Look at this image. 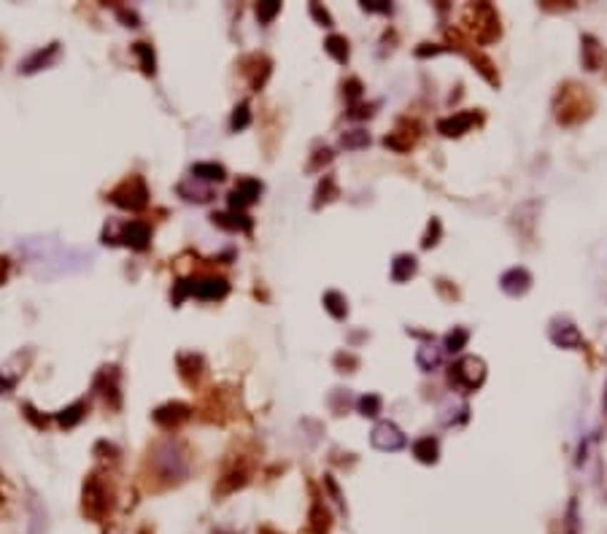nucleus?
I'll use <instances>...</instances> for the list:
<instances>
[{"mask_svg":"<svg viewBox=\"0 0 607 534\" xmlns=\"http://www.w3.org/2000/svg\"><path fill=\"white\" fill-rule=\"evenodd\" d=\"M478 359H461L456 367H451V383H461V386H467V388H475L481 381H483V370H475L473 373V367H478Z\"/></svg>","mask_w":607,"mask_h":534,"instance_id":"nucleus-1","label":"nucleus"},{"mask_svg":"<svg viewBox=\"0 0 607 534\" xmlns=\"http://www.w3.org/2000/svg\"><path fill=\"white\" fill-rule=\"evenodd\" d=\"M373 445L381 450H397L405 445V437H402V432L394 424H381L373 432Z\"/></svg>","mask_w":607,"mask_h":534,"instance_id":"nucleus-2","label":"nucleus"},{"mask_svg":"<svg viewBox=\"0 0 607 534\" xmlns=\"http://www.w3.org/2000/svg\"><path fill=\"white\" fill-rule=\"evenodd\" d=\"M526 286H529V273L526 270H510L508 276L502 278V289L508 291V294H521V291H526Z\"/></svg>","mask_w":607,"mask_h":534,"instance_id":"nucleus-3","label":"nucleus"},{"mask_svg":"<svg viewBox=\"0 0 607 534\" xmlns=\"http://www.w3.org/2000/svg\"><path fill=\"white\" fill-rule=\"evenodd\" d=\"M473 124V114H461V116H456V119H446V121H440V130L446 135H461L467 127Z\"/></svg>","mask_w":607,"mask_h":534,"instance_id":"nucleus-4","label":"nucleus"},{"mask_svg":"<svg viewBox=\"0 0 607 534\" xmlns=\"http://www.w3.org/2000/svg\"><path fill=\"white\" fill-rule=\"evenodd\" d=\"M256 194H259V183L256 181H243L235 192H232V203L235 206H246V203H251Z\"/></svg>","mask_w":607,"mask_h":534,"instance_id":"nucleus-5","label":"nucleus"},{"mask_svg":"<svg viewBox=\"0 0 607 534\" xmlns=\"http://www.w3.org/2000/svg\"><path fill=\"white\" fill-rule=\"evenodd\" d=\"M224 291H227V283H224V281H214V278H208L194 286V294H200V297H221Z\"/></svg>","mask_w":607,"mask_h":534,"instance_id":"nucleus-6","label":"nucleus"},{"mask_svg":"<svg viewBox=\"0 0 607 534\" xmlns=\"http://www.w3.org/2000/svg\"><path fill=\"white\" fill-rule=\"evenodd\" d=\"M413 270H416V259L413 256H397V262H394V278L405 281L408 276H413Z\"/></svg>","mask_w":607,"mask_h":534,"instance_id":"nucleus-7","label":"nucleus"},{"mask_svg":"<svg viewBox=\"0 0 607 534\" xmlns=\"http://www.w3.org/2000/svg\"><path fill=\"white\" fill-rule=\"evenodd\" d=\"M416 453H418V459L421 461H435V453H437L435 440H432V437L418 440V443H416Z\"/></svg>","mask_w":607,"mask_h":534,"instance_id":"nucleus-8","label":"nucleus"},{"mask_svg":"<svg viewBox=\"0 0 607 534\" xmlns=\"http://www.w3.org/2000/svg\"><path fill=\"white\" fill-rule=\"evenodd\" d=\"M327 51H329V54H335V57H338L340 62H346V57H348V44H346L343 38L332 36V38L327 41Z\"/></svg>","mask_w":607,"mask_h":534,"instance_id":"nucleus-9","label":"nucleus"},{"mask_svg":"<svg viewBox=\"0 0 607 534\" xmlns=\"http://www.w3.org/2000/svg\"><path fill=\"white\" fill-rule=\"evenodd\" d=\"M464 340H467V332L456 329V332H451L448 338H446V346H448V351H459L461 346H464Z\"/></svg>","mask_w":607,"mask_h":534,"instance_id":"nucleus-10","label":"nucleus"},{"mask_svg":"<svg viewBox=\"0 0 607 534\" xmlns=\"http://www.w3.org/2000/svg\"><path fill=\"white\" fill-rule=\"evenodd\" d=\"M378 405H381V402H378V397H364V400H362V410H364V415H376Z\"/></svg>","mask_w":607,"mask_h":534,"instance_id":"nucleus-11","label":"nucleus"},{"mask_svg":"<svg viewBox=\"0 0 607 534\" xmlns=\"http://www.w3.org/2000/svg\"><path fill=\"white\" fill-rule=\"evenodd\" d=\"M327 303H332V305H329V311H332L335 316H343V313H346V311L340 308V297H338V294H327Z\"/></svg>","mask_w":607,"mask_h":534,"instance_id":"nucleus-12","label":"nucleus"},{"mask_svg":"<svg viewBox=\"0 0 607 534\" xmlns=\"http://www.w3.org/2000/svg\"><path fill=\"white\" fill-rule=\"evenodd\" d=\"M364 9H370V11H388V6H381V0H373V3H364Z\"/></svg>","mask_w":607,"mask_h":534,"instance_id":"nucleus-13","label":"nucleus"},{"mask_svg":"<svg viewBox=\"0 0 607 534\" xmlns=\"http://www.w3.org/2000/svg\"><path fill=\"white\" fill-rule=\"evenodd\" d=\"M276 11H279V3H273V6H265V9H262V16H265V19H270V16H273Z\"/></svg>","mask_w":607,"mask_h":534,"instance_id":"nucleus-14","label":"nucleus"},{"mask_svg":"<svg viewBox=\"0 0 607 534\" xmlns=\"http://www.w3.org/2000/svg\"><path fill=\"white\" fill-rule=\"evenodd\" d=\"M232 124H235V127H243V124H246V106H241V116H235Z\"/></svg>","mask_w":607,"mask_h":534,"instance_id":"nucleus-15","label":"nucleus"},{"mask_svg":"<svg viewBox=\"0 0 607 534\" xmlns=\"http://www.w3.org/2000/svg\"><path fill=\"white\" fill-rule=\"evenodd\" d=\"M262 534H276V532H270V529H265V532H262Z\"/></svg>","mask_w":607,"mask_h":534,"instance_id":"nucleus-16","label":"nucleus"}]
</instances>
